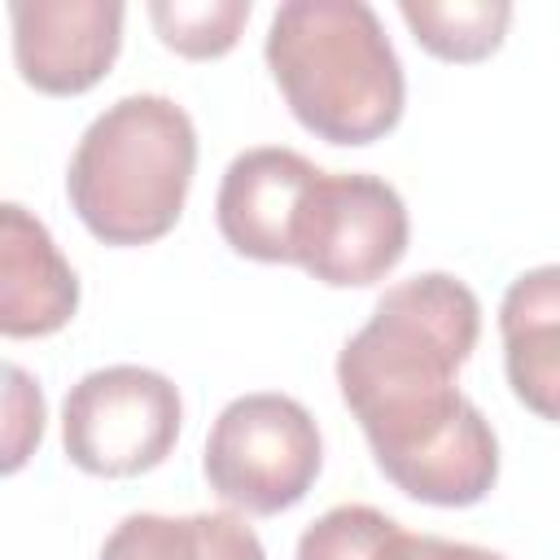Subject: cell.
<instances>
[{"mask_svg": "<svg viewBox=\"0 0 560 560\" xmlns=\"http://www.w3.org/2000/svg\"><path fill=\"white\" fill-rule=\"evenodd\" d=\"M477 337L481 302L446 271L398 280L376 298L372 319L337 354L341 398L372 455L438 424L464 402L455 376L477 350Z\"/></svg>", "mask_w": 560, "mask_h": 560, "instance_id": "1", "label": "cell"}, {"mask_svg": "<svg viewBox=\"0 0 560 560\" xmlns=\"http://www.w3.org/2000/svg\"><path fill=\"white\" fill-rule=\"evenodd\" d=\"M267 70L289 114L328 144H372L398 127L402 61L363 0H289L267 26Z\"/></svg>", "mask_w": 560, "mask_h": 560, "instance_id": "2", "label": "cell"}, {"mask_svg": "<svg viewBox=\"0 0 560 560\" xmlns=\"http://www.w3.org/2000/svg\"><path fill=\"white\" fill-rule=\"evenodd\" d=\"M197 127L184 105L158 92L118 96L74 144L66 192L83 228L105 245L162 241L188 201Z\"/></svg>", "mask_w": 560, "mask_h": 560, "instance_id": "3", "label": "cell"}, {"mask_svg": "<svg viewBox=\"0 0 560 560\" xmlns=\"http://www.w3.org/2000/svg\"><path fill=\"white\" fill-rule=\"evenodd\" d=\"M324 468V438L315 416L289 394L232 398L206 438L201 472L210 490L249 516H276L306 499Z\"/></svg>", "mask_w": 560, "mask_h": 560, "instance_id": "4", "label": "cell"}, {"mask_svg": "<svg viewBox=\"0 0 560 560\" xmlns=\"http://www.w3.org/2000/svg\"><path fill=\"white\" fill-rule=\"evenodd\" d=\"M184 424V402L171 376L114 363L79 376L61 402L66 459L92 477H140L158 468Z\"/></svg>", "mask_w": 560, "mask_h": 560, "instance_id": "5", "label": "cell"}, {"mask_svg": "<svg viewBox=\"0 0 560 560\" xmlns=\"http://www.w3.org/2000/svg\"><path fill=\"white\" fill-rule=\"evenodd\" d=\"M407 241L411 223L394 184L363 171H319L293 262L328 289H363L402 262Z\"/></svg>", "mask_w": 560, "mask_h": 560, "instance_id": "6", "label": "cell"}, {"mask_svg": "<svg viewBox=\"0 0 560 560\" xmlns=\"http://www.w3.org/2000/svg\"><path fill=\"white\" fill-rule=\"evenodd\" d=\"M118 0H13V66L44 96H79L96 88L122 48Z\"/></svg>", "mask_w": 560, "mask_h": 560, "instance_id": "7", "label": "cell"}, {"mask_svg": "<svg viewBox=\"0 0 560 560\" xmlns=\"http://www.w3.org/2000/svg\"><path fill=\"white\" fill-rule=\"evenodd\" d=\"M315 179L319 166L280 144H258L236 153L214 197V219L223 241L254 262H293L302 210Z\"/></svg>", "mask_w": 560, "mask_h": 560, "instance_id": "8", "label": "cell"}, {"mask_svg": "<svg viewBox=\"0 0 560 560\" xmlns=\"http://www.w3.org/2000/svg\"><path fill=\"white\" fill-rule=\"evenodd\" d=\"M376 468L407 494L433 508H472L499 481V438L477 402H459L438 424L376 455Z\"/></svg>", "mask_w": 560, "mask_h": 560, "instance_id": "9", "label": "cell"}, {"mask_svg": "<svg viewBox=\"0 0 560 560\" xmlns=\"http://www.w3.org/2000/svg\"><path fill=\"white\" fill-rule=\"evenodd\" d=\"M79 311V276L35 210L0 201V337H52Z\"/></svg>", "mask_w": 560, "mask_h": 560, "instance_id": "10", "label": "cell"}, {"mask_svg": "<svg viewBox=\"0 0 560 560\" xmlns=\"http://www.w3.org/2000/svg\"><path fill=\"white\" fill-rule=\"evenodd\" d=\"M499 332H503V363L512 394L538 411L542 420H556V394H560V267H534L516 276L499 306Z\"/></svg>", "mask_w": 560, "mask_h": 560, "instance_id": "11", "label": "cell"}, {"mask_svg": "<svg viewBox=\"0 0 560 560\" xmlns=\"http://www.w3.org/2000/svg\"><path fill=\"white\" fill-rule=\"evenodd\" d=\"M96 560H267V551L241 512H131L109 529Z\"/></svg>", "mask_w": 560, "mask_h": 560, "instance_id": "12", "label": "cell"}, {"mask_svg": "<svg viewBox=\"0 0 560 560\" xmlns=\"http://www.w3.org/2000/svg\"><path fill=\"white\" fill-rule=\"evenodd\" d=\"M398 13L424 52H433L438 61H459V66L486 61L490 52H499L508 22H512L508 0H446V4L402 0Z\"/></svg>", "mask_w": 560, "mask_h": 560, "instance_id": "13", "label": "cell"}, {"mask_svg": "<svg viewBox=\"0 0 560 560\" xmlns=\"http://www.w3.org/2000/svg\"><path fill=\"white\" fill-rule=\"evenodd\" d=\"M149 22L171 52L188 61H214L236 48L249 22V0H153Z\"/></svg>", "mask_w": 560, "mask_h": 560, "instance_id": "14", "label": "cell"}, {"mask_svg": "<svg viewBox=\"0 0 560 560\" xmlns=\"http://www.w3.org/2000/svg\"><path fill=\"white\" fill-rule=\"evenodd\" d=\"M394 529L398 521L381 508L337 503L315 525H306V534L298 538V560H381Z\"/></svg>", "mask_w": 560, "mask_h": 560, "instance_id": "15", "label": "cell"}, {"mask_svg": "<svg viewBox=\"0 0 560 560\" xmlns=\"http://www.w3.org/2000/svg\"><path fill=\"white\" fill-rule=\"evenodd\" d=\"M44 420L48 407L39 381L22 363L0 359V477H13L31 464L44 442Z\"/></svg>", "mask_w": 560, "mask_h": 560, "instance_id": "16", "label": "cell"}, {"mask_svg": "<svg viewBox=\"0 0 560 560\" xmlns=\"http://www.w3.org/2000/svg\"><path fill=\"white\" fill-rule=\"evenodd\" d=\"M381 560H508L499 551L472 547V542H455V538H438V534H407L402 525L389 534Z\"/></svg>", "mask_w": 560, "mask_h": 560, "instance_id": "17", "label": "cell"}]
</instances>
